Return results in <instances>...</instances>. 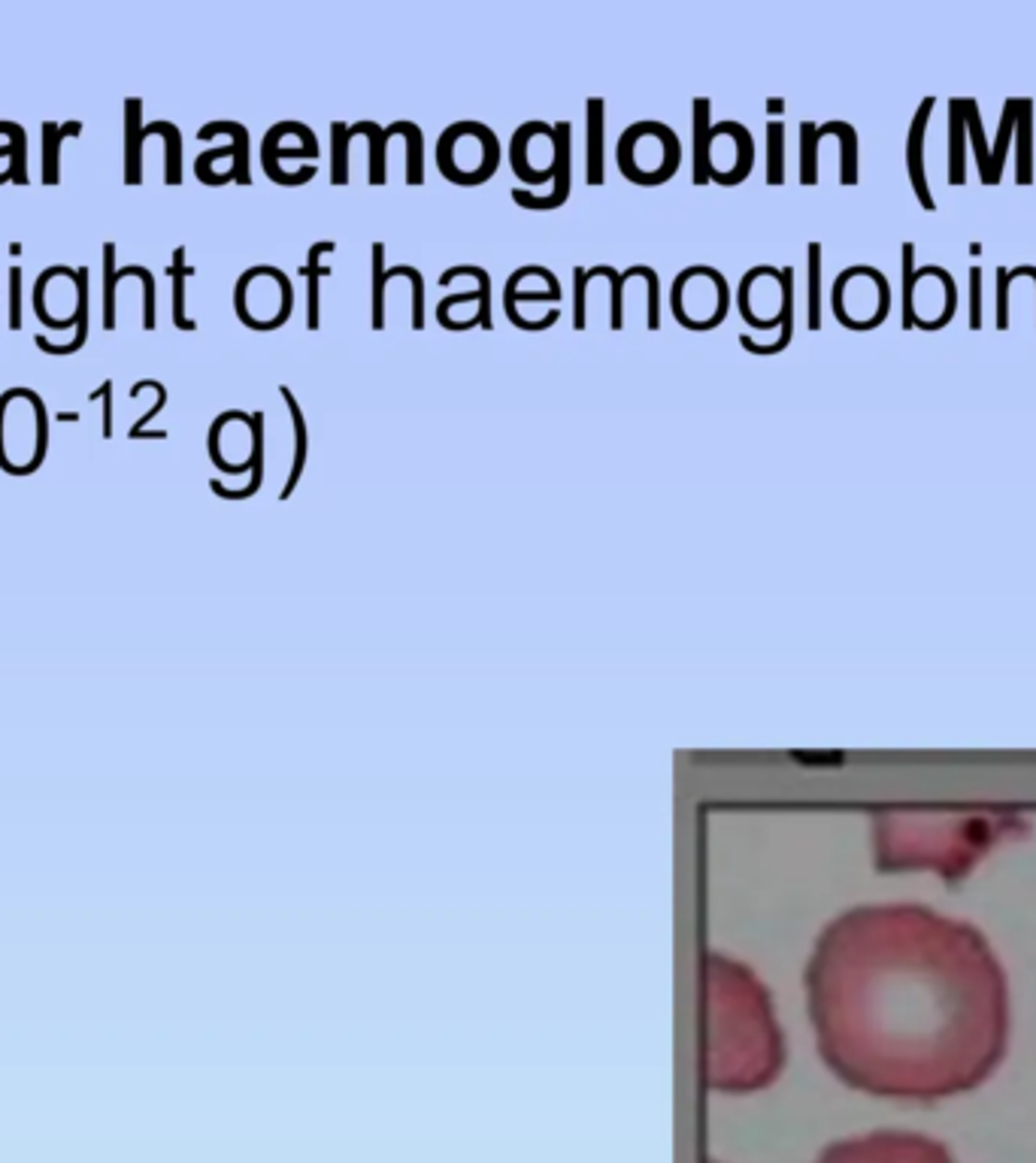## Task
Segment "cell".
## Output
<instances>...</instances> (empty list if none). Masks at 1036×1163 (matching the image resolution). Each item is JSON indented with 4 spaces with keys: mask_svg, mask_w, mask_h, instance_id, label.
Segmentation results:
<instances>
[{
    "mask_svg": "<svg viewBox=\"0 0 1036 1163\" xmlns=\"http://www.w3.org/2000/svg\"><path fill=\"white\" fill-rule=\"evenodd\" d=\"M970 327H982V267H970Z\"/></svg>",
    "mask_w": 1036,
    "mask_h": 1163,
    "instance_id": "obj_46",
    "label": "cell"
},
{
    "mask_svg": "<svg viewBox=\"0 0 1036 1163\" xmlns=\"http://www.w3.org/2000/svg\"><path fill=\"white\" fill-rule=\"evenodd\" d=\"M0 158H13V146H0ZM10 182V173H0V185Z\"/></svg>",
    "mask_w": 1036,
    "mask_h": 1163,
    "instance_id": "obj_48",
    "label": "cell"
},
{
    "mask_svg": "<svg viewBox=\"0 0 1036 1163\" xmlns=\"http://www.w3.org/2000/svg\"><path fill=\"white\" fill-rule=\"evenodd\" d=\"M236 319L252 331H277L292 319L294 292L292 280L270 264L246 270L234 285Z\"/></svg>",
    "mask_w": 1036,
    "mask_h": 1163,
    "instance_id": "obj_8",
    "label": "cell"
},
{
    "mask_svg": "<svg viewBox=\"0 0 1036 1163\" xmlns=\"http://www.w3.org/2000/svg\"><path fill=\"white\" fill-rule=\"evenodd\" d=\"M779 285H782V297H779V319H782L779 337H776L773 343H758V339L749 337V334H740V346H743L745 352L767 358V354L785 352L791 346V339H794V267H782V270H779Z\"/></svg>",
    "mask_w": 1036,
    "mask_h": 1163,
    "instance_id": "obj_16",
    "label": "cell"
},
{
    "mask_svg": "<svg viewBox=\"0 0 1036 1163\" xmlns=\"http://www.w3.org/2000/svg\"><path fill=\"white\" fill-rule=\"evenodd\" d=\"M1031 146H1034V101H1019V121H1015V182L1031 185L1034 182V164H1031Z\"/></svg>",
    "mask_w": 1036,
    "mask_h": 1163,
    "instance_id": "obj_27",
    "label": "cell"
},
{
    "mask_svg": "<svg viewBox=\"0 0 1036 1163\" xmlns=\"http://www.w3.org/2000/svg\"><path fill=\"white\" fill-rule=\"evenodd\" d=\"M585 179L600 189L606 182V101L588 98L585 104Z\"/></svg>",
    "mask_w": 1036,
    "mask_h": 1163,
    "instance_id": "obj_15",
    "label": "cell"
},
{
    "mask_svg": "<svg viewBox=\"0 0 1036 1163\" xmlns=\"http://www.w3.org/2000/svg\"><path fill=\"white\" fill-rule=\"evenodd\" d=\"M670 307L673 319L688 327L706 334L728 319L730 310V292L725 276L713 267L698 264L682 270L670 288Z\"/></svg>",
    "mask_w": 1036,
    "mask_h": 1163,
    "instance_id": "obj_9",
    "label": "cell"
},
{
    "mask_svg": "<svg viewBox=\"0 0 1036 1163\" xmlns=\"http://www.w3.org/2000/svg\"><path fill=\"white\" fill-rule=\"evenodd\" d=\"M967 133L973 140V152H976L979 164V179L982 185H992V148L985 143V131H982V118H979V104L973 98H967Z\"/></svg>",
    "mask_w": 1036,
    "mask_h": 1163,
    "instance_id": "obj_35",
    "label": "cell"
},
{
    "mask_svg": "<svg viewBox=\"0 0 1036 1163\" xmlns=\"http://www.w3.org/2000/svg\"><path fill=\"white\" fill-rule=\"evenodd\" d=\"M164 406H167V388L155 379V406H152L149 413H143V418L133 422V427L128 430V440H167V437H170L167 430H149V422H152Z\"/></svg>",
    "mask_w": 1036,
    "mask_h": 1163,
    "instance_id": "obj_41",
    "label": "cell"
},
{
    "mask_svg": "<svg viewBox=\"0 0 1036 1163\" xmlns=\"http://www.w3.org/2000/svg\"><path fill=\"white\" fill-rule=\"evenodd\" d=\"M349 125H331V185H349Z\"/></svg>",
    "mask_w": 1036,
    "mask_h": 1163,
    "instance_id": "obj_36",
    "label": "cell"
},
{
    "mask_svg": "<svg viewBox=\"0 0 1036 1163\" xmlns=\"http://www.w3.org/2000/svg\"><path fill=\"white\" fill-rule=\"evenodd\" d=\"M818 1055L846 1085L897 1100L979 1088L1007 1051L1009 985L973 925L924 906L833 918L806 964Z\"/></svg>",
    "mask_w": 1036,
    "mask_h": 1163,
    "instance_id": "obj_1",
    "label": "cell"
},
{
    "mask_svg": "<svg viewBox=\"0 0 1036 1163\" xmlns=\"http://www.w3.org/2000/svg\"><path fill=\"white\" fill-rule=\"evenodd\" d=\"M125 182L140 185L143 182V104L131 98L125 104Z\"/></svg>",
    "mask_w": 1036,
    "mask_h": 1163,
    "instance_id": "obj_22",
    "label": "cell"
},
{
    "mask_svg": "<svg viewBox=\"0 0 1036 1163\" xmlns=\"http://www.w3.org/2000/svg\"><path fill=\"white\" fill-rule=\"evenodd\" d=\"M116 288H118V264H116V243H103V331L113 334L116 331Z\"/></svg>",
    "mask_w": 1036,
    "mask_h": 1163,
    "instance_id": "obj_32",
    "label": "cell"
},
{
    "mask_svg": "<svg viewBox=\"0 0 1036 1163\" xmlns=\"http://www.w3.org/2000/svg\"><path fill=\"white\" fill-rule=\"evenodd\" d=\"M219 133H228L231 143L219 148H206L204 155H197L194 161V173L204 185H228V182H236V185H252V173H248V131L240 125V121H209L197 131V140H213Z\"/></svg>",
    "mask_w": 1036,
    "mask_h": 1163,
    "instance_id": "obj_10",
    "label": "cell"
},
{
    "mask_svg": "<svg viewBox=\"0 0 1036 1163\" xmlns=\"http://www.w3.org/2000/svg\"><path fill=\"white\" fill-rule=\"evenodd\" d=\"M755 167V140L740 121H718L713 125L709 143V182L718 185H740Z\"/></svg>",
    "mask_w": 1036,
    "mask_h": 1163,
    "instance_id": "obj_11",
    "label": "cell"
},
{
    "mask_svg": "<svg viewBox=\"0 0 1036 1163\" xmlns=\"http://www.w3.org/2000/svg\"><path fill=\"white\" fill-rule=\"evenodd\" d=\"M1015 276H1031V280L1036 282V267L1022 264V267H1015V270H1009V280H1015Z\"/></svg>",
    "mask_w": 1036,
    "mask_h": 1163,
    "instance_id": "obj_47",
    "label": "cell"
},
{
    "mask_svg": "<svg viewBox=\"0 0 1036 1163\" xmlns=\"http://www.w3.org/2000/svg\"><path fill=\"white\" fill-rule=\"evenodd\" d=\"M167 276L174 282V324L186 334H194L197 331V322L191 319L189 310H186V285L194 276V267L189 264V255H186V246H176L174 258H170V267H167Z\"/></svg>",
    "mask_w": 1036,
    "mask_h": 1163,
    "instance_id": "obj_26",
    "label": "cell"
},
{
    "mask_svg": "<svg viewBox=\"0 0 1036 1163\" xmlns=\"http://www.w3.org/2000/svg\"><path fill=\"white\" fill-rule=\"evenodd\" d=\"M49 452V415L40 395H28L25 418L18 427V388L0 395V470L30 476L43 467Z\"/></svg>",
    "mask_w": 1036,
    "mask_h": 1163,
    "instance_id": "obj_4",
    "label": "cell"
},
{
    "mask_svg": "<svg viewBox=\"0 0 1036 1163\" xmlns=\"http://www.w3.org/2000/svg\"><path fill=\"white\" fill-rule=\"evenodd\" d=\"M336 249L334 240H319L312 249L307 251V264L300 267V276L307 280V327L309 331H319L321 327V280L331 273V267L321 264L324 255H331Z\"/></svg>",
    "mask_w": 1036,
    "mask_h": 1163,
    "instance_id": "obj_19",
    "label": "cell"
},
{
    "mask_svg": "<svg viewBox=\"0 0 1036 1163\" xmlns=\"http://www.w3.org/2000/svg\"><path fill=\"white\" fill-rule=\"evenodd\" d=\"M0 133L10 137V146H13V158H10V179L15 185H28V133L18 121H7L0 118Z\"/></svg>",
    "mask_w": 1036,
    "mask_h": 1163,
    "instance_id": "obj_34",
    "label": "cell"
},
{
    "mask_svg": "<svg viewBox=\"0 0 1036 1163\" xmlns=\"http://www.w3.org/2000/svg\"><path fill=\"white\" fill-rule=\"evenodd\" d=\"M282 158H319V140L300 143V146H285V143H282V131H279L277 125V128H270V131L264 133L261 143L264 173H267V179H273L277 185H285V173H282V164H279Z\"/></svg>",
    "mask_w": 1036,
    "mask_h": 1163,
    "instance_id": "obj_20",
    "label": "cell"
},
{
    "mask_svg": "<svg viewBox=\"0 0 1036 1163\" xmlns=\"http://www.w3.org/2000/svg\"><path fill=\"white\" fill-rule=\"evenodd\" d=\"M916 246L904 243V331L916 327Z\"/></svg>",
    "mask_w": 1036,
    "mask_h": 1163,
    "instance_id": "obj_40",
    "label": "cell"
},
{
    "mask_svg": "<svg viewBox=\"0 0 1036 1163\" xmlns=\"http://www.w3.org/2000/svg\"><path fill=\"white\" fill-rule=\"evenodd\" d=\"M1015 121H1019V98H1009L1007 104H1003L1000 131H997V140H994L992 148V185H997L1000 177H1003V164H1007L1012 133H1015Z\"/></svg>",
    "mask_w": 1036,
    "mask_h": 1163,
    "instance_id": "obj_30",
    "label": "cell"
},
{
    "mask_svg": "<svg viewBox=\"0 0 1036 1163\" xmlns=\"http://www.w3.org/2000/svg\"><path fill=\"white\" fill-rule=\"evenodd\" d=\"M615 161L625 179L637 185H661L673 179L682 161L679 137L661 121H637L622 133Z\"/></svg>",
    "mask_w": 1036,
    "mask_h": 1163,
    "instance_id": "obj_6",
    "label": "cell"
},
{
    "mask_svg": "<svg viewBox=\"0 0 1036 1163\" xmlns=\"http://www.w3.org/2000/svg\"><path fill=\"white\" fill-rule=\"evenodd\" d=\"M128 276H137L143 282V327L146 331H155V276L149 273V267L143 264H128L118 267V282L128 280Z\"/></svg>",
    "mask_w": 1036,
    "mask_h": 1163,
    "instance_id": "obj_39",
    "label": "cell"
},
{
    "mask_svg": "<svg viewBox=\"0 0 1036 1163\" xmlns=\"http://www.w3.org/2000/svg\"><path fill=\"white\" fill-rule=\"evenodd\" d=\"M967 98H955L949 104V182L961 189L967 182L963 158H967Z\"/></svg>",
    "mask_w": 1036,
    "mask_h": 1163,
    "instance_id": "obj_24",
    "label": "cell"
},
{
    "mask_svg": "<svg viewBox=\"0 0 1036 1163\" xmlns=\"http://www.w3.org/2000/svg\"><path fill=\"white\" fill-rule=\"evenodd\" d=\"M806 327L821 331V243L806 246Z\"/></svg>",
    "mask_w": 1036,
    "mask_h": 1163,
    "instance_id": "obj_29",
    "label": "cell"
},
{
    "mask_svg": "<svg viewBox=\"0 0 1036 1163\" xmlns=\"http://www.w3.org/2000/svg\"><path fill=\"white\" fill-rule=\"evenodd\" d=\"M709 143H713V106L706 98L694 101V152H691V170L694 185H709Z\"/></svg>",
    "mask_w": 1036,
    "mask_h": 1163,
    "instance_id": "obj_23",
    "label": "cell"
},
{
    "mask_svg": "<svg viewBox=\"0 0 1036 1163\" xmlns=\"http://www.w3.org/2000/svg\"><path fill=\"white\" fill-rule=\"evenodd\" d=\"M1009 267H997V327H1009Z\"/></svg>",
    "mask_w": 1036,
    "mask_h": 1163,
    "instance_id": "obj_45",
    "label": "cell"
},
{
    "mask_svg": "<svg viewBox=\"0 0 1036 1163\" xmlns=\"http://www.w3.org/2000/svg\"><path fill=\"white\" fill-rule=\"evenodd\" d=\"M164 137V182L167 185H182V133L174 121H152L143 128V140L149 137Z\"/></svg>",
    "mask_w": 1036,
    "mask_h": 1163,
    "instance_id": "obj_28",
    "label": "cell"
},
{
    "mask_svg": "<svg viewBox=\"0 0 1036 1163\" xmlns=\"http://www.w3.org/2000/svg\"><path fill=\"white\" fill-rule=\"evenodd\" d=\"M767 185H785V125H767Z\"/></svg>",
    "mask_w": 1036,
    "mask_h": 1163,
    "instance_id": "obj_37",
    "label": "cell"
},
{
    "mask_svg": "<svg viewBox=\"0 0 1036 1163\" xmlns=\"http://www.w3.org/2000/svg\"><path fill=\"white\" fill-rule=\"evenodd\" d=\"M82 133V121H64V125H55V121H46L43 125V182L46 185H59L61 182V146L64 140L71 137H79Z\"/></svg>",
    "mask_w": 1036,
    "mask_h": 1163,
    "instance_id": "obj_25",
    "label": "cell"
},
{
    "mask_svg": "<svg viewBox=\"0 0 1036 1163\" xmlns=\"http://www.w3.org/2000/svg\"><path fill=\"white\" fill-rule=\"evenodd\" d=\"M833 133L840 137V182L858 185V133L848 121H831Z\"/></svg>",
    "mask_w": 1036,
    "mask_h": 1163,
    "instance_id": "obj_33",
    "label": "cell"
},
{
    "mask_svg": "<svg viewBox=\"0 0 1036 1163\" xmlns=\"http://www.w3.org/2000/svg\"><path fill=\"white\" fill-rule=\"evenodd\" d=\"M1019 827L1022 818L1007 810H885L873 822L877 867L934 869L936 876L961 879Z\"/></svg>",
    "mask_w": 1036,
    "mask_h": 1163,
    "instance_id": "obj_3",
    "label": "cell"
},
{
    "mask_svg": "<svg viewBox=\"0 0 1036 1163\" xmlns=\"http://www.w3.org/2000/svg\"><path fill=\"white\" fill-rule=\"evenodd\" d=\"M936 98H924L921 106L912 116V125H909V133H906V167H909V182H912V192L919 197V204L928 212H934L936 204L931 197V185H928V170H924V133H928V118L934 113Z\"/></svg>",
    "mask_w": 1036,
    "mask_h": 1163,
    "instance_id": "obj_14",
    "label": "cell"
},
{
    "mask_svg": "<svg viewBox=\"0 0 1036 1163\" xmlns=\"http://www.w3.org/2000/svg\"><path fill=\"white\" fill-rule=\"evenodd\" d=\"M709 1163H716V1161H709Z\"/></svg>",
    "mask_w": 1036,
    "mask_h": 1163,
    "instance_id": "obj_49",
    "label": "cell"
},
{
    "mask_svg": "<svg viewBox=\"0 0 1036 1163\" xmlns=\"http://www.w3.org/2000/svg\"><path fill=\"white\" fill-rule=\"evenodd\" d=\"M88 400H91V403H94V400H101L103 403L101 434H103V440H113V434H116V427H113V379H103L101 388H94V391L88 395Z\"/></svg>",
    "mask_w": 1036,
    "mask_h": 1163,
    "instance_id": "obj_43",
    "label": "cell"
},
{
    "mask_svg": "<svg viewBox=\"0 0 1036 1163\" xmlns=\"http://www.w3.org/2000/svg\"><path fill=\"white\" fill-rule=\"evenodd\" d=\"M813 121L801 125V185H816L818 182V140Z\"/></svg>",
    "mask_w": 1036,
    "mask_h": 1163,
    "instance_id": "obj_38",
    "label": "cell"
},
{
    "mask_svg": "<svg viewBox=\"0 0 1036 1163\" xmlns=\"http://www.w3.org/2000/svg\"><path fill=\"white\" fill-rule=\"evenodd\" d=\"M542 300H561V282L546 285V288H525L519 280V270L507 280V288H503V312L507 315L519 310V303H542Z\"/></svg>",
    "mask_w": 1036,
    "mask_h": 1163,
    "instance_id": "obj_31",
    "label": "cell"
},
{
    "mask_svg": "<svg viewBox=\"0 0 1036 1163\" xmlns=\"http://www.w3.org/2000/svg\"><path fill=\"white\" fill-rule=\"evenodd\" d=\"M404 270H407V264L385 267V246L382 243L370 246V327L373 331L385 327V295H388L392 280L404 276Z\"/></svg>",
    "mask_w": 1036,
    "mask_h": 1163,
    "instance_id": "obj_18",
    "label": "cell"
},
{
    "mask_svg": "<svg viewBox=\"0 0 1036 1163\" xmlns=\"http://www.w3.org/2000/svg\"><path fill=\"white\" fill-rule=\"evenodd\" d=\"M10 331H22V267H10Z\"/></svg>",
    "mask_w": 1036,
    "mask_h": 1163,
    "instance_id": "obj_44",
    "label": "cell"
},
{
    "mask_svg": "<svg viewBox=\"0 0 1036 1163\" xmlns=\"http://www.w3.org/2000/svg\"><path fill=\"white\" fill-rule=\"evenodd\" d=\"M400 121H392L388 128H380L376 121H367L364 118V121H358V125L349 128V140L361 137V133L370 140V173H367L370 185H385V179H388L385 177V155H388V143L400 133Z\"/></svg>",
    "mask_w": 1036,
    "mask_h": 1163,
    "instance_id": "obj_21",
    "label": "cell"
},
{
    "mask_svg": "<svg viewBox=\"0 0 1036 1163\" xmlns=\"http://www.w3.org/2000/svg\"><path fill=\"white\" fill-rule=\"evenodd\" d=\"M437 167L455 185H482L500 167V143L479 121H458L439 137Z\"/></svg>",
    "mask_w": 1036,
    "mask_h": 1163,
    "instance_id": "obj_7",
    "label": "cell"
},
{
    "mask_svg": "<svg viewBox=\"0 0 1036 1163\" xmlns=\"http://www.w3.org/2000/svg\"><path fill=\"white\" fill-rule=\"evenodd\" d=\"M585 297H588V267H576L573 270V327L576 331H585V324H588Z\"/></svg>",
    "mask_w": 1036,
    "mask_h": 1163,
    "instance_id": "obj_42",
    "label": "cell"
},
{
    "mask_svg": "<svg viewBox=\"0 0 1036 1163\" xmlns=\"http://www.w3.org/2000/svg\"><path fill=\"white\" fill-rule=\"evenodd\" d=\"M279 398L285 400V406H289V418H292V437H294L292 473H289V482H285V486H282V491H279V501H292V494L297 491V486H300V476H304V470H307L309 427H307V418H304V410H300V403H297V398H294L292 388H289V385H279Z\"/></svg>",
    "mask_w": 1036,
    "mask_h": 1163,
    "instance_id": "obj_17",
    "label": "cell"
},
{
    "mask_svg": "<svg viewBox=\"0 0 1036 1163\" xmlns=\"http://www.w3.org/2000/svg\"><path fill=\"white\" fill-rule=\"evenodd\" d=\"M216 467H219L221 473H225V467H228V476H243V473H252V476H248V482L243 488H228L225 482H219V479H209L213 494L221 497V501H248V497H255V494L261 491V486H264V413L261 410H255V413H252V457L234 461V467H231V457L225 455Z\"/></svg>",
    "mask_w": 1036,
    "mask_h": 1163,
    "instance_id": "obj_13",
    "label": "cell"
},
{
    "mask_svg": "<svg viewBox=\"0 0 1036 1163\" xmlns=\"http://www.w3.org/2000/svg\"><path fill=\"white\" fill-rule=\"evenodd\" d=\"M703 1082L721 1094H752L785 1067V1039L758 975L725 955L703 957Z\"/></svg>",
    "mask_w": 1036,
    "mask_h": 1163,
    "instance_id": "obj_2",
    "label": "cell"
},
{
    "mask_svg": "<svg viewBox=\"0 0 1036 1163\" xmlns=\"http://www.w3.org/2000/svg\"><path fill=\"white\" fill-rule=\"evenodd\" d=\"M816 1163H955V1158L931 1136L912 1130H877L833 1142L818 1154Z\"/></svg>",
    "mask_w": 1036,
    "mask_h": 1163,
    "instance_id": "obj_5",
    "label": "cell"
},
{
    "mask_svg": "<svg viewBox=\"0 0 1036 1163\" xmlns=\"http://www.w3.org/2000/svg\"><path fill=\"white\" fill-rule=\"evenodd\" d=\"M573 131H570V121H558L555 125V179H552V192L537 194L530 189H512V201L519 207L525 209H558L567 204L570 185H573Z\"/></svg>",
    "mask_w": 1036,
    "mask_h": 1163,
    "instance_id": "obj_12",
    "label": "cell"
}]
</instances>
